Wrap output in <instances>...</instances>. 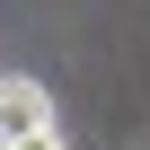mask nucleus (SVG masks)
Returning a JSON list of instances; mask_svg holds the SVG:
<instances>
[{"label":"nucleus","instance_id":"nucleus-2","mask_svg":"<svg viewBox=\"0 0 150 150\" xmlns=\"http://www.w3.org/2000/svg\"><path fill=\"white\" fill-rule=\"evenodd\" d=\"M18 150H62V132H35V141H18Z\"/></svg>","mask_w":150,"mask_h":150},{"label":"nucleus","instance_id":"nucleus-1","mask_svg":"<svg viewBox=\"0 0 150 150\" xmlns=\"http://www.w3.org/2000/svg\"><path fill=\"white\" fill-rule=\"evenodd\" d=\"M35 132H53V97L35 80H0V150H18Z\"/></svg>","mask_w":150,"mask_h":150}]
</instances>
